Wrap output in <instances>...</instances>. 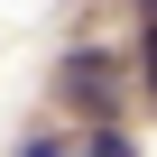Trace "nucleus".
Returning a JSON list of instances; mask_svg holds the SVG:
<instances>
[{
    "label": "nucleus",
    "instance_id": "nucleus-1",
    "mask_svg": "<svg viewBox=\"0 0 157 157\" xmlns=\"http://www.w3.org/2000/svg\"><path fill=\"white\" fill-rule=\"evenodd\" d=\"M56 83H65V102L83 111V120H120V111H129V83H120V56H102V46H74Z\"/></svg>",
    "mask_w": 157,
    "mask_h": 157
},
{
    "label": "nucleus",
    "instance_id": "nucleus-2",
    "mask_svg": "<svg viewBox=\"0 0 157 157\" xmlns=\"http://www.w3.org/2000/svg\"><path fill=\"white\" fill-rule=\"evenodd\" d=\"M83 157H139V148L120 139V120H93V139H83Z\"/></svg>",
    "mask_w": 157,
    "mask_h": 157
},
{
    "label": "nucleus",
    "instance_id": "nucleus-3",
    "mask_svg": "<svg viewBox=\"0 0 157 157\" xmlns=\"http://www.w3.org/2000/svg\"><path fill=\"white\" fill-rule=\"evenodd\" d=\"M28 157H65V148H28Z\"/></svg>",
    "mask_w": 157,
    "mask_h": 157
}]
</instances>
